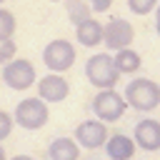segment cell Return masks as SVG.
<instances>
[{
  "mask_svg": "<svg viewBox=\"0 0 160 160\" xmlns=\"http://www.w3.org/2000/svg\"><path fill=\"white\" fill-rule=\"evenodd\" d=\"M0 2H5V0H0Z\"/></svg>",
  "mask_w": 160,
  "mask_h": 160,
  "instance_id": "484cf974",
  "label": "cell"
},
{
  "mask_svg": "<svg viewBox=\"0 0 160 160\" xmlns=\"http://www.w3.org/2000/svg\"><path fill=\"white\" fill-rule=\"evenodd\" d=\"M125 102L128 108H135L140 112H150L160 105V85L150 78H135L125 88Z\"/></svg>",
  "mask_w": 160,
  "mask_h": 160,
  "instance_id": "6da1fadb",
  "label": "cell"
},
{
  "mask_svg": "<svg viewBox=\"0 0 160 160\" xmlns=\"http://www.w3.org/2000/svg\"><path fill=\"white\" fill-rule=\"evenodd\" d=\"M128 102L125 98L115 90V88H105V90H98V95L92 98V112L98 120L102 122H115L122 118Z\"/></svg>",
  "mask_w": 160,
  "mask_h": 160,
  "instance_id": "5b68a950",
  "label": "cell"
},
{
  "mask_svg": "<svg viewBox=\"0 0 160 160\" xmlns=\"http://www.w3.org/2000/svg\"><path fill=\"white\" fill-rule=\"evenodd\" d=\"M52 2H60V0H52Z\"/></svg>",
  "mask_w": 160,
  "mask_h": 160,
  "instance_id": "d4e9b609",
  "label": "cell"
},
{
  "mask_svg": "<svg viewBox=\"0 0 160 160\" xmlns=\"http://www.w3.org/2000/svg\"><path fill=\"white\" fill-rule=\"evenodd\" d=\"M18 52V45L12 38H0V65H5L8 60H12Z\"/></svg>",
  "mask_w": 160,
  "mask_h": 160,
  "instance_id": "e0dca14e",
  "label": "cell"
},
{
  "mask_svg": "<svg viewBox=\"0 0 160 160\" xmlns=\"http://www.w3.org/2000/svg\"><path fill=\"white\" fill-rule=\"evenodd\" d=\"M62 2H65V12H68L72 25H78V22H82V20H88L92 15V10H90V5L85 0H62Z\"/></svg>",
  "mask_w": 160,
  "mask_h": 160,
  "instance_id": "9a60e30c",
  "label": "cell"
},
{
  "mask_svg": "<svg viewBox=\"0 0 160 160\" xmlns=\"http://www.w3.org/2000/svg\"><path fill=\"white\" fill-rule=\"evenodd\" d=\"M75 38H78L80 45H85V48H95V45L102 42V25L90 15L88 20H82V22L75 25Z\"/></svg>",
  "mask_w": 160,
  "mask_h": 160,
  "instance_id": "7c38bea8",
  "label": "cell"
},
{
  "mask_svg": "<svg viewBox=\"0 0 160 160\" xmlns=\"http://www.w3.org/2000/svg\"><path fill=\"white\" fill-rule=\"evenodd\" d=\"M35 80H38L35 65L25 58H12L2 65V82L10 90H28L35 85Z\"/></svg>",
  "mask_w": 160,
  "mask_h": 160,
  "instance_id": "277c9868",
  "label": "cell"
},
{
  "mask_svg": "<svg viewBox=\"0 0 160 160\" xmlns=\"http://www.w3.org/2000/svg\"><path fill=\"white\" fill-rule=\"evenodd\" d=\"M12 125H15L12 115H10V112H5V110H0V140H5V138L12 132Z\"/></svg>",
  "mask_w": 160,
  "mask_h": 160,
  "instance_id": "d6986e66",
  "label": "cell"
},
{
  "mask_svg": "<svg viewBox=\"0 0 160 160\" xmlns=\"http://www.w3.org/2000/svg\"><path fill=\"white\" fill-rule=\"evenodd\" d=\"M50 160H78L80 158V145L75 138H55L48 148Z\"/></svg>",
  "mask_w": 160,
  "mask_h": 160,
  "instance_id": "4fadbf2b",
  "label": "cell"
},
{
  "mask_svg": "<svg viewBox=\"0 0 160 160\" xmlns=\"http://www.w3.org/2000/svg\"><path fill=\"white\" fill-rule=\"evenodd\" d=\"M108 140V125L102 120H82L78 128H75V142L80 148H88V150H95L100 145H105Z\"/></svg>",
  "mask_w": 160,
  "mask_h": 160,
  "instance_id": "ba28073f",
  "label": "cell"
},
{
  "mask_svg": "<svg viewBox=\"0 0 160 160\" xmlns=\"http://www.w3.org/2000/svg\"><path fill=\"white\" fill-rule=\"evenodd\" d=\"M135 40V30L128 20L122 18H112L110 22L102 25V42L108 50H120V48H130V42Z\"/></svg>",
  "mask_w": 160,
  "mask_h": 160,
  "instance_id": "52a82bcc",
  "label": "cell"
},
{
  "mask_svg": "<svg viewBox=\"0 0 160 160\" xmlns=\"http://www.w3.org/2000/svg\"><path fill=\"white\" fill-rule=\"evenodd\" d=\"M50 118V110H48V102L40 100V98H25L18 102L15 112H12V120L25 128V130H40Z\"/></svg>",
  "mask_w": 160,
  "mask_h": 160,
  "instance_id": "3957f363",
  "label": "cell"
},
{
  "mask_svg": "<svg viewBox=\"0 0 160 160\" xmlns=\"http://www.w3.org/2000/svg\"><path fill=\"white\" fill-rule=\"evenodd\" d=\"M155 5H158V0H128V8L135 15H148L155 10Z\"/></svg>",
  "mask_w": 160,
  "mask_h": 160,
  "instance_id": "ac0fdd59",
  "label": "cell"
},
{
  "mask_svg": "<svg viewBox=\"0 0 160 160\" xmlns=\"http://www.w3.org/2000/svg\"><path fill=\"white\" fill-rule=\"evenodd\" d=\"M42 62H45V68L50 72H65V70H70L72 62H75V45L70 40H62V38L50 40L45 45V50H42Z\"/></svg>",
  "mask_w": 160,
  "mask_h": 160,
  "instance_id": "8992f818",
  "label": "cell"
},
{
  "mask_svg": "<svg viewBox=\"0 0 160 160\" xmlns=\"http://www.w3.org/2000/svg\"><path fill=\"white\" fill-rule=\"evenodd\" d=\"M155 30H158V35H160V12H158V18H155Z\"/></svg>",
  "mask_w": 160,
  "mask_h": 160,
  "instance_id": "7402d4cb",
  "label": "cell"
},
{
  "mask_svg": "<svg viewBox=\"0 0 160 160\" xmlns=\"http://www.w3.org/2000/svg\"><path fill=\"white\" fill-rule=\"evenodd\" d=\"M132 140L135 145H140V150H148V152L160 150V122L152 118L140 120L132 130Z\"/></svg>",
  "mask_w": 160,
  "mask_h": 160,
  "instance_id": "30bf717a",
  "label": "cell"
},
{
  "mask_svg": "<svg viewBox=\"0 0 160 160\" xmlns=\"http://www.w3.org/2000/svg\"><path fill=\"white\" fill-rule=\"evenodd\" d=\"M112 60H115V68H118L120 75H132V72H138L140 65H142V58H140L132 48H120V50H115Z\"/></svg>",
  "mask_w": 160,
  "mask_h": 160,
  "instance_id": "5bb4252c",
  "label": "cell"
},
{
  "mask_svg": "<svg viewBox=\"0 0 160 160\" xmlns=\"http://www.w3.org/2000/svg\"><path fill=\"white\" fill-rule=\"evenodd\" d=\"M85 2L90 5L92 12H105V10H110V5H112V0H85Z\"/></svg>",
  "mask_w": 160,
  "mask_h": 160,
  "instance_id": "ffe728a7",
  "label": "cell"
},
{
  "mask_svg": "<svg viewBox=\"0 0 160 160\" xmlns=\"http://www.w3.org/2000/svg\"><path fill=\"white\" fill-rule=\"evenodd\" d=\"M155 10H158V12H160V0H158V5H155Z\"/></svg>",
  "mask_w": 160,
  "mask_h": 160,
  "instance_id": "cb8c5ba5",
  "label": "cell"
},
{
  "mask_svg": "<svg viewBox=\"0 0 160 160\" xmlns=\"http://www.w3.org/2000/svg\"><path fill=\"white\" fill-rule=\"evenodd\" d=\"M18 22H15V15L5 8H0V38H12Z\"/></svg>",
  "mask_w": 160,
  "mask_h": 160,
  "instance_id": "2e32d148",
  "label": "cell"
},
{
  "mask_svg": "<svg viewBox=\"0 0 160 160\" xmlns=\"http://www.w3.org/2000/svg\"><path fill=\"white\" fill-rule=\"evenodd\" d=\"M0 160H8V158H5V150H2V145H0Z\"/></svg>",
  "mask_w": 160,
  "mask_h": 160,
  "instance_id": "603a6c76",
  "label": "cell"
},
{
  "mask_svg": "<svg viewBox=\"0 0 160 160\" xmlns=\"http://www.w3.org/2000/svg\"><path fill=\"white\" fill-rule=\"evenodd\" d=\"M85 78H88V82L95 85L98 90L115 88L118 80H120V72H118V68H115L112 55L98 52V55L88 58V62H85Z\"/></svg>",
  "mask_w": 160,
  "mask_h": 160,
  "instance_id": "7a4b0ae2",
  "label": "cell"
},
{
  "mask_svg": "<svg viewBox=\"0 0 160 160\" xmlns=\"http://www.w3.org/2000/svg\"><path fill=\"white\" fill-rule=\"evenodd\" d=\"M105 152L110 160H130L135 155V140L122 135V132H115V135H108L105 140Z\"/></svg>",
  "mask_w": 160,
  "mask_h": 160,
  "instance_id": "8fae6325",
  "label": "cell"
},
{
  "mask_svg": "<svg viewBox=\"0 0 160 160\" xmlns=\"http://www.w3.org/2000/svg\"><path fill=\"white\" fill-rule=\"evenodd\" d=\"M10 160H35V158H30V155H15V158H10Z\"/></svg>",
  "mask_w": 160,
  "mask_h": 160,
  "instance_id": "44dd1931",
  "label": "cell"
},
{
  "mask_svg": "<svg viewBox=\"0 0 160 160\" xmlns=\"http://www.w3.org/2000/svg\"><path fill=\"white\" fill-rule=\"evenodd\" d=\"M35 82H38V98L45 102H62L70 95V82L62 78V72H50Z\"/></svg>",
  "mask_w": 160,
  "mask_h": 160,
  "instance_id": "9c48e42d",
  "label": "cell"
}]
</instances>
